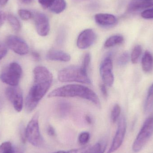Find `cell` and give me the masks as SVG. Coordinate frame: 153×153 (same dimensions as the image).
<instances>
[{"instance_id": "obj_37", "label": "cell", "mask_w": 153, "mask_h": 153, "mask_svg": "<svg viewBox=\"0 0 153 153\" xmlns=\"http://www.w3.org/2000/svg\"><path fill=\"white\" fill-rule=\"evenodd\" d=\"M6 19V15L4 13L0 11V27H1L4 23Z\"/></svg>"}, {"instance_id": "obj_5", "label": "cell", "mask_w": 153, "mask_h": 153, "mask_svg": "<svg viewBox=\"0 0 153 153\" xmlns=\"http://www.w3.org/2000/svg\"><path fill=\"white\" fill-rule=\"evenodd\" d=\"M22 71L18 63L12 62L4 67L0 76L3 82L10 86H17L19 83Z\"/></svg>"}, {"instance_id": "obj_8", "label": "cell", "mask_w": 153, "mask_h": 153, "mask_svg": "<svg viewBox=\"0 0 153 153\" xmlns=\"http://www.w3.org/2000/svg\"><path fill=\"white\" fill-rule=\"evenodd\" d=\"M113 62L110 56H107L102 62L100 72L102 79L104 84L108 86L113 85L114 76L112 72Z\"/></svg>"}, {"instance_id": "obj_10", "label": "cell", "mask_w": 153, "mask_h": 153, "mask_svg": "<svg viewBox=\"0 0 153 153\" xmlns=\"http://www.w3.org/2000/svg\"><path fill=\"white\" fill-rule=\"evenodd\" d=\"M6 45L14 53L20 55H24L29 52V46L22 39L13 35L7 37Z\"/></svg>"}, {"instance_id": "obj_26", "label": "cell", "mask_w": 153, "mask_h": 153, "mask_svg": "<svg viewBox=\"0 0 153 153\" xmlns=\"http://www.w3.org/2000/svg\"><path fill=\"white\" fill-rule=\"evenodd\" d=\"M90 138V134L88 132H82L78 136V143L81 145H85L89 142Z\"/></svg>"}, {"instance_id": "obj_27", "label": "cell", "mask_w": 153, "mask_h": 153, "mask_svg": "<svg viewBox=\"0 0 153 153\" xmlns=\"http://www.w3.org/2000/svg\"><path fill=\"white\" fill-rule=\"evenodd\" d=\"M19 16L23 20H28L33 17V14L31 12L24 9H21L18 11Z\"/></svg>"}, {"instance_id": "obj_32", "label": "cell", "mask_w": 153, "mask_h": 153, "mask_svg": "<svg viewBox=\"0 0 153 153\" xmlns=\"http://www.w3.org/2000/svg\"><path fill=\"white\" fill-rule=\"evenodd\" d=\"M8 51L6 45L0 41V60L5 56Z\"/></svg>"}, {"instance_id": "obj_30", "label": "cell", "mask_w": 153, "mask_h": 153, "mask_svg": "<svg viewBox=\"0 0 153 153\" xmlns=\"http://www.w3.org/2000/svg\"><path fill=\"white\" fill-rule=\"evenodd\" d=\"M129 56L127 52H124L119 57L118 64L120 66L126 65L129 61Z\"/></svg>"}, {"instance_id": "obj_7", "label": "cell", "mask_w": 153, "mask_h": 153, "mask_svg": "<svg viewBox=\"0 0 153 153\" xmlns=\"http://www.w3.org/2000/svg\"><path fill=\"white\" fill-rule=\"evenodd\" d=\"M127 123L126 118L122 116L119 120L118 127L110 148L107 153H113L121 146L124 141L126 131Z\"/></svg>"}, {"instance_id": "obj_41", "label": "cell", "mask_w": 153, "mask_h": 153, "mask_svg": "<svg viewBox=\"0 0 153 153\" xmlns=\"http://www.w3.org/2000/svg\"><path fill=\"white\" fill-rule=\"evenodd\" d=\"M4 105V100L2 98L0 97V110L2 109Z\"/></svg>"}, {"instance_id": "obj_34", "label": "cell", "mask_w": 153, "mask_h": 153, "mask_svg": "<svg viewBox=\"0 0 153 153\" xmlns=\"http://www.w3.org/2000/svg\"><path fill=\"white\" fill-rule=\"evenodd\" d=\"M54 0H39V3L44 8H49Z\"/></svg>"}, {"instance_id": "obj_29", "label": "cell", "mask_w": 153, "mask_h": 153, "mask_svg": "<svg viewBox=\"0 0 153 153\" xmlns=\"http://www.w3.org/2000/svg\"><path fill=\"white\" fill-rule=\"evenodd\" d=\"M91 60V55L89 53H87L85 55L84 57L82 62V65L81 66V68L84 71L87 73V69H88V67H89Z\"/></svg>"}, {"instance_id": "obj_28", "label": "cell", "mask_w": 153, "mask_h": 153, "mask_svg": "<svg viewBox=\"0 0 153 153\" xmlns=\"http://www.w3.org/2000/svg\"><path fill=\"white\" fill-rule=\"evenodd\" d=\"M90 148V147H89V146H86L81 148L73 149L70 151H60L53 153H87Z\"/></svg>"}, {"instance_id": "obj_4", "label": "cell", "mask_w": 153, "mask_h": 153, "mask_svg": "<svg viewBox=\"0 0 153 153\" xmlns=\"http://www.w3.org/2000/svg\"><path fill=\"white\" fill-rule=\"evenodd\" d=\"M153 134V116L146 120L137 134L132 149L135 153L141 151L150 140Z\"/></svg>"}, {"instance_id": "obj_3", "label": "cell", "mask_w": 153, "mask_h": 153, "mask_svg": "<svg viewBox=\"0 0 153 153\" xmlns=\"http://www.w3.org/2000/svg\"><path fill=\"white\" fill-rule=\"evenodd\" d=\"M58 79L62 82H77L88 84L91 83L87 73L79 66H71L62 69L58 73Z\"/></svg>"}, {"instance_id": "obj_9", "label": "cell", "mask_w": 153, "mask_h": 153, "mask_svg": "<svg viewBox=\"0 0 153 153\" xmlns=\"http://www.w3.org/2000/svg\"><path fill=\"white\" fill-rule=\"evenodd\" d=\"M5 94L15 110L20 112L23 105V95L20 88L17 85L10 86L5 90Z\"/></svg>"}, {"instance_id": "obj_16", "label": "cell", "mask_w": 153, "mask_h": 153, "mask_svg": "<svg viewBox=\"0 0 153 153\" xmlns=\"http://www.w3.org/2000/svg\"><path fill=\"white\" fill-rule=\"evenodd\" d=\"M142 69L146 73H150L153 70V56L149 51L145 52L142 61Z\"/></svg>"}, {"instance_id": "obj_2", "label": "cell", "mask_w": 153, "mask_h": 153, "mask_svg": "<svg viewBox=\"0 0 153 153\" xmlns=\"http://www.w3.org/2000/svg\"><path fill=\"white\" fill-rule=\"evenodd\" d=\"M48 98L79 97L85 99L100 108V99L96 94L90 88L79 84H70L55 89L48 94Z\"/></svg>"}, {"instance_id": "obj_40", "label": "cell", "mask_w": 153, "mask_h": 153, "mask_svg": "<svg viewBox=\"0 0 153 153\" xmlns=\"http://www.w3.org/2000/svg\"><path fill=\"white\" fill-rule=\"evenodd\" d=\"M8 0H0V7L4 6L7 4Z\"/></svg>"}, {"instance_id": "obj_38", "label": "cell", "mask_w": 153, "mask_h": 153, "mask_svg": "<svg viewBox=\"0 0 153 153\" xmlns=\"http://www.w3.org/2000/svg\"><path fill=\"white\" fill-rule=\"evenodd\" d=\"M31 54H32L33 58L36 61H39L40 60L41 57H40V54L38 52H36V51H33L31 53Z\"/></svg>"}, {"instance_id": "obj_25", "label": "cell", "mask_w": 153, "mask_h": 153, "mask_svg": "<svg viewBox=\"0 0 153 153\" xmlns=\"http://www.w3.org/2000/svg\"><path fill=\"white\" fill-rule=\"evenodd\" d=\"M121 108L119 104H116L113 107L111 112V120L113 123L117 122L119 118Z\"/></svg>"}, {"instance_id": "obj_11", "label": "cell", "mask_w": 153, "mask_h": 153, "mask_svg": "<svg viewBox=\"0 0 153 153\" xmlns=\"http://www.w3.org/2000/svg\"><path fill=\"white\" fill-rule=\"evenodd\" d=\"M96 39V35L93 30L91 29L85 30L79 34L77 38V47L80 49H86L94 43Z\"/></svg>"}, {"instance_id": "obj_13", "label": "cell", "mask_w": 153, "mask_h": 153, "mask_svg": "<svg viewBox=\"0 0 153 153\" xmlns=\"http://www.w3.org/2000/svg\"><path fill=\"white\" fill-rule=\"evenodd\" d=\"M94 20L97 24L104 27L114 26L117 22V19L114 15L109 13H100L94 16Z\"/></svg>"}, {"instance_id": "obj_6", "label": "cell", "mask_w": 153, "mask_h": 153, "mask_svg": "<svg viewBox=\"0 0 153 153\" xmlns=\"http://www.w3.org/2000/svg\"><path fill=\"white\" fill-rule=\"evenodd\" d=\"M39 113L35 114L26 128L27 140L31 145L36 147H40L44 143V140L39 130Z\"/></svg>"}, {"instance_id": "obj_23", "label": "cell", "mask_w": 153, "mask_h": 153, "mask_svg": "<svg viewBox=\"0 0 153 153\" xmlns=\"http://www.w3.org/2000/svg\"><path fill=\"white\" fill-rule=\"evenodd\" d=\"M142 53V46L140 45L135 46L133 49L131 55V62L133 64H136L138 62Z\"/></svg>"}, {"instance_id": "obj_36", "label": "cell", "mask_w": 153, "mask_h": 153, "mask_svg": "<svg viewBox=\"0 0 153 153\" xmlns=\"http://www.w3.org/2000/svg\"><path fill=\"white\" fill-rule=\"evenodd\" d=\"M47 133L50 136H54L55 135V130L53 126H49L48 127Z\"/></svg>"}, {"instance_id": "obj_1", "label": "cell", "mask_w": 153, "mask_h": 153, "mask_svg": "<svg viewBox=\"0 0 153 153\" xmlns=\"http://www.w3.org/2000/svg\"><path fill=\"white\" fill-rule=\"evenodd\" d=\"M33 73L34 83L25 101V108L28 112H31L36 108L40 100L50 89L53 80V74L44 66H37Z\"/></svg>"}, {"instance_id": "obj_35", "label": "cell", "mask_w": 153, "mask_h": 153, "mask_svg": "<svg viewBox=\"0 0 153 153\" xmlns=\"http://www.w3.org/2000/svg\"><path fill=\"white\" fill-rule=\"evenodd\" d=\"M100 90L101 91L102 93L103 96H104L105 98H107L108 96V93L107 88H106L105 85H101L100 86Z\"/></svg>"}, {"instance_id": "obj_31", "label": "cell", "mask_w": 153, "mask_h": 153, "mask_svg": "<svg viewBox=\"0 0 153 153\" xmlns=\"http://www.w3.org/2000/svg\"><path fill=\"white\" fill-rule=\"evenodd\" d=\"M141 16L144 19H153V7L150 9H147L143 11L141 14Z\"/></svg>"}, {"instance_id": "obj_22", "label": "cell", "mask_w": 153, "mask_h": 153, "mask_svg": "<svg viewBox=\"0 0 153 153\" xmlns=\"http://www.w3.org/2000/svg\"><path fill=\"white\" fill-rule=\"evenodd\" d=\"M7 19L13 30L19 31L21 29V24L17 18L12 14H9L7 16Z\"/></svg>"}, {"instance_id": "obj_33", "label": "cell", "mask_w": 153, "mask_h": 153, "mask_svg": "<svg viewBox=\"0 0 153 153\" xmlns=\"http://www.w3.org/2000/svg\"><path fill=\"white\" fill-rule=\"evenodd\" d=\"M20 134L21 138L22 143H25L26 142L27 138L26 135V128H24L23 126H21L20 128Z\"/></svg>"}, {"instance_id": "obj_14", "label": "cell", "mask_w": 153, "mask_h": 153, "mask_svg": "<svg viewBox=\"0 0 153 153\" xmlns=\"http://www.w3.org/2000/svg\"><path fill=\"white\" fill-rule=\"evenodd\" d=\"M47 58L51 61L61 62H68L71 60L70 54L62 51L51 50L48 53Z\"/></svg>"}, {"instance_id": "obj_19", "label": "cell", "mask_w": 153, "mask_h": 153, "mask_svg": "<svg viewBox=\"0 0 153 153\" xmlns=\"http://www.w3.org/2000/svg\"><path fill=\"white\" fill-rule=\"evenodd\" d=\"M124 37L121 35H114L108 38L104 43V47L107 48L112 47L122 44L124 41Z\"/></svg>"}, {"instance_id": "obj_42", "label": "cell", "mask_w": 153, "mask_h": 153, "mask_svg": "<svg viewBox=\"0 0 153 153\" xmlns=\"http://www.w3.org/2000/svg\"><path fill=\"white\" fill-rule=\"evenodd\" d=\"M22 3H24L27 4L30 2L32 0H20Z\"/></svg>"}, {"instance_id": "obj_20", "label": "cell", "mask_w": 153, "mask_h": 153, "mask_svg": "<svg viewBox=\"0 0 153 153\" xmlns=\"http://www.w3.org/2000/svg\"><path fill=\"white\" fill-rule=\"evenodd\" d=\"M107 142L105 139H102L90 147L87 153H104L107 148Z\"/></svg>"}, {"instance_id": "obj_12", "label": "cell", "mask_w": 153, "mask_h": 153, "mask_svg": "<svg viewBox=\"0 0 153 153\" xmlns=\"http://www.w3.org/2000/svg\"><path fill=\"white\" fill-rule=\"evenodd\" d=\"M34 18L38 34L41 36H47L50 31V24L48 17L44 13H37Z\"/></svg>"}, {"instance_id": "obj_24", "label": "cell", "mask_w": 153, "mask_h": 153, "mask_svg": "<svg viewBox=\"0 0 153 153\" xmlns=\"http://www.w3.org/2000/svg\"><path fill=\"white\" fill-rule=\"evenodd\" d=\"M70 108L71 106L69 103L65 102H61L57 105V112L60 116L64 117L68 114Z\"/></svg>"}, {"instance_id": "obj_39", "label": "cell", "mask_w": 153, "mask_h": 153, "mask_svg": "<svg viewBox=\"0 0 153 153\" xmlns=\"http://www.w3.org/2000/svg\"><path fill=\"white\" fill-rule=\"evenodd\" d=\"M85 121L89 124H91L92 123V119L89 115H86L85 117Z\"/></svg>"}, {"instance_id": "obj_18", "label": "cell", "mask_w": 153, "mask_h": 153, "mask_svg": "<svg viewBox=\"0 0 153 153\" xmlns=\"http://www.w3.org/2000/svg\"><path fill=\"white\" fill-rule=\"evenodd\" d=\"M66 6L65 0H54L49 8L54 13L58 14L62 12L65 10Z\"/></svg>"}, {"instance_id": "obj_17", "label": "cell", "mask_w": 153, "mask_h": 153, "mask_svg": "<svg viewBox=\"0 0 153 153\" xmlns=\"http://www.w3.org/2000/svg\"><path fill=\"white\" fill-rule=\"evenodd\" d=\"M0 153H24L21 147L14 146L10 142H4L0 145Z\"/></svg>"}, {"instance_id": "obj_21", "label": "cell", "mask_w": 153, "mask_h": 153, "mask_svg": "<svg viewBox=\"0 0 153 153\" xmlns=\"http://www.w3.org/2000/svg\"><path fill=\"white\" fill-rule=\"evenodd\" d=\"M153 108V83L149 87L144 106V111L148 113Z\"/></svg>"}, {"instance_id": "obj_15", "label": "cell", "mask_w": 153, "mask_h": 153, "mask_svg": "<svg viewBox=\"0 0 153 153\" xmlns=\"http://www.w3.org/2000/svg\"><path fill=\"white\" fill-rule=\"evenodd\" d=\"M153 7V0H132L128 5L130 11H135Z\"/></svg>"}]
</instances>
